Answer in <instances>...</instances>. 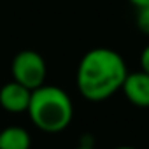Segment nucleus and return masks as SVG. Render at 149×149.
<instances>
[{
  "instance_id": "nucleus-1",
  "label": "nucleus",
  "mask_w": 149,
  "mask_h": 149,
  "mask_svg": "<svg viewBox=\"0 0 149 149\" xmlns=\"http://www.w3.org/2000/svg\"><path fill=\"white\" fill-rule=\"evenodd\" d=\"M128 67L125 58L111 47L90 49L79 61L76 84L81 97L88 102H105L125 83Z\"/></svg>"
},
{
  "instance_id": "nucleus-2",
  "label": "nucleus",
  "mask_w": 149,
  "mask_h": 149,
  "mask_svg": "<svg viewBox=\"0 0 149 149\" xmlns=\"http://www.w3.org/2000/svg\"><path fill=\"white\" fill-rule=\"evenodd\" d=\"M28 118L44 133H60L68 128L74 118V104L65 90L53 84H42L32 90L28 102Z\"/></svg>"
},
{
  "instance_id": "nucleus-3",
  "label": "nucleus",
  "mask_w": 149,
  "mask_h": 149,
  "mask_svg": "<svg viewBox=\"0 0 149 149\" xmlns=\"http://www.w3.org/2000/svg\"><path fill=\"white\" fill-rule=\"evenodd\" d=\"M11 72H13V81L19 83L21 86L28 90H35L46 84L47 65L42 54L32 49H25V51H19L13 58Z\"/></svg>"
},
{
  "instance_id": "nucleus-4",
  "label": "nucleus",
  "mask_w": 149,
  "mask_h": 149,
  "mask_svg": "<svg viewBox=\"0 0 149 149\" xmlns=\"http://www.w3.org/2000/svg\"><path fill=\"white\" fill-rule=\"evenodd\" d=\"M126 100L140 109H149V74L144 70L128 72L121 86Z\"/></svg>"
},
{
  "instance_id": "nucleus-5",
  "label": "nucleus",
  "mask_w": 149,
  "mask_h": 149,
  "mask_svg": "<svg viewBox=\"0 0 149 149\" xmlns=\"http://www.w3.org/2000/svg\"><path fill=\"white\" fill-rule=\"evenodd\" d=\"M30 95H32V90L21 86L19 83H16V81L6 83L0 88V107L13 114L26 112Z\"/></svg>"
},
{
  "instance_id": "nucleus-6",
  "label": "nucleus",
  "mask_w": 149,
  "mask_h": 149,
  "mask_svg": "<svg viewBox=\"0 0 149 149\" xmlns=\"http://www.w3.org/2000/svg\"><path fill=\"white\" fill-rule=\"evenodd\" d=\"M32 137L30 133L18 125L0 130V149H30Z\"/></svg>"
},
{
  "instance_id": "nucleus-7",
  "label": "nucleus",
  "mask_w": 149,
  "mask_h": 149,
  "mask_svg": "<svg viewBox=\"0 0 149 149\" xmlns=\"http://www.w3.org/2000/svg\"><path fill=\"white\" fill-rule=\"evenodd\" d=\"M137 26L142 33L149 35V6L137 9Z\"/></svg>"
},
{
  "instance_id": "nucleus-8",
  "label": "nucleus",
  "mask_w": 149,
  "mask_h": 149,
  "mask_svg": "<svg viewBox=\"0 0 149 149\" xmlns=\"http://www.w3.org/2000/svg\"><path fill=\"white\" fill-rule=\"evenodd\" d=\"M140 70H144V72L149 74V44L140 53Z\"/></svg>"
},
{
  "instance_id": "nucleus-9",
  "label": "nucleus",
  "mask_w": 149,
  "mask_h": 149,
  "mask_svg": "<svg viewBox=\"0 0 149 149\" xmlns=\"http://www.w3.org/2000/svg\"><path fill=\"white\" fill-rule=\"evenodd\" d=\"M128 2L133 6V7H137V9H140V7H146V6H149V0H128Z\"/></svg>"
},
{
  "instance_id": "nucleus-10",
  "label": "nucleus",
  "mask_w": 149,
  "mask_h": 149,
  "mask_svg": "<svg viewBox=\"0 0 149 149\" xmlns=\"http://www.w3.org/2000/svg\"><path fill=\"white\" fill-rule=\"evenodd\" d=\"M76 149H95V147H93L91 144H81V146H79V147H76Z\"/></svg>"
},
{
  "instance_id": "nucleus-11",
  "label": "nucleus",
  "mask_w": 149,
  "mask_h": 149,
  "mask_svg": "<svg viewBox=\"0 0 149 149\" xmlns=\"http://www.w3.org/2000/svg\"><path fill=\"white\" fill-rule=\"evenodd\" d=\"M114 149H139V147H133V146H118Z\"/></svg>"
}]
</instances>
